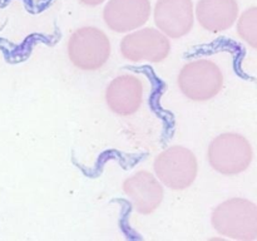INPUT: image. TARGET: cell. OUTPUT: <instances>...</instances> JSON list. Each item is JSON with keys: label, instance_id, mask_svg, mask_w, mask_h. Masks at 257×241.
I'll use <instances>...</instances> for the list:
<instances>
[{"label": "cell", "instance_id": "obj_6", "mask_svg": "<svg viewBox=\"0 0 257 241\" xmlns=\"http://www.w3.org/2000/svg\"><path fill=\"white\" fill-rule=\"evenodd\" d=\"M171 52L170 38L156 28L133 30L120 42V53L133 63H160Z\"/></svg>", "mask_w": 257, "mask_h": 241}, {"label": "cell", "instance_id": "obj_10", "mask_svg": "<svg viewBox=\"0 0 257 241\" xmlns=\"http://www.w3.org/2000/svg\"><path fill=\"white\" fill-rule=\"evenodd\" d=\"M143 92V83L138 77L133 74L118 75L105 89V102L112 112L125 117L140 109Z\"/></svg>", "mask_w": 257, "mask_h": 241}, {"label": "cell", "instance_id": "obj_11", "mask_svg": "<svg viewBox=\"0 0 257 241\" xmlns=\"http://www.w3.org/2000/svg\"><path fill=\"white\" fill-rule=\"evenodd\" d=\"M238 12L240 8L236 0H198L195 18L207 32L221 33L235 24Z\"/></svg>", "mask_w": 257, "mask_h": 241}, {"label": "cell", "instance_id": "obj_8", "mask_svg": "<svg viewBox=\"0 0 257 241\" xmlns=\"http://www.w3.org/2000/svg\"><path fill=\"white\" fill-rule=\"evenodd\" d=\"M150 0H108L103 8V20L115 33H131L150 20Z\"/></svg>", "mask_w": 257, "mask_h": 241}, {"label": "cell", "instance_id": "obj_5", "mask_svg": "<svg viewBox=\"0 0 257 241\" xmlns=\"http://www.w3.org/2000/svg\"><path fill=\"white\" fill-rule=\"evenodd\" d=\"M223 74L216 63L198 59L187 63L178 74V87L191 100L206 102L222 89Z\"/></svg>", "mask_w": 257, "mask_h": 241}, {"label": "cell", "instance_id": "obj_4", "mask_svg": "<svg viewBox=\"0 0 257 241\" xmlns=\"http://www.w3.org/2000/svg\"><path fill=\"white\" fill-rule=\"evenodd\" d=\"M110 42L103 30L95 27H82L68 40V57L73 65L82 70H97L110 57Z\"/></svg>", "mask_w": 257, "mask_h": 241}, {"label": "cell", "instance_id": "obj_1", "mask_svg": "<svg viewBox=\"0 0 257 241\" xmlns=\"http://www.w3.org/2000/svg\"><path fill=\"white\" fill-rule=\"evenodd\" d=\"M213 228L233 240L251 241L257 238V205L252 201L233 197L223 201L211 216Z\"/></svg>", "mask_w": 257, "mask_h": 241}, {"label": "cell", "instance_id": "obj_2", "mask_svg": "<svg viewBox=\"0 0 257 241\" xmlns=\"http://www.w3.org/2000/svg\"><path fill=\"white\" fill-rule=\"evenodd\" d=\"M211 167L226 176L238 175L248 168L253 158L252 146L246 137L235 132L217 136L208 146Z\"/></svg>", "mask_w": 257, "mask_h": 241}, {"label": "cell", "instance_id": "obj_3", "mask_svg": "<svg viewBox=\"0 0 257 241\" xmlns=\"http://www.w3.org/2000/svg\"><path fill=\"white\" fill-rule=\"evenodd\" d=\"M156 177L168 188L182 191L195 182L198 162L195 153L183 146H171L156 157Z\"/></svg>", "mask_w": 257, "mask_h": 241}, {"label": "cell", "instance_id": "obj_13", "mask_svg": "<svg viewBox=\"0 0 257 241\" xmlns=\"http://www.w3.org/2000/svg\"><path fill=\"white\" fill-rule=\"evenodd\" d=\"M83 5H87V7H98V5L103 4L107 0H79Z\"/></svg>", "mask_w": 257, "mask_h": 241}, {"label": "cell", "instance_id": "obj_12", "mask_svg": "<svg viewBox=\"0 0 257 241\" xmlns=\"http://www.w3.org/2000/svg\"><path fill=\"white\" fill-rule=\"evenodd\" d=\"M237 34L241 40L257 49V7H251L246 9L237 18Z\"/></svg>", "mask_w": 257, "mask_h": 241}, {"label": "cell", "instance_id": "obj_9", "mask_svg": "<svg viewBox=\"0 0 257 241\" xmlns=\"http://www.w3.org/2000/svg\"><path fill=\"white\" fill-rule=\"evenodd\" d=\"M123 191L138 213L150 215L161 206L165 196L161 181L148 171H138L123 182Z\"/></svg>", "mask_w": 257, "mask_h": 241}, {"label": "cell", "instance_id": "obj_7", "mask_svg": "<svg viewBox=\"0 0 257 241\" xmlns=\"http://www.w3.org/2000/svg\"><path fill=\"white\" fill-rule=\"evenodd\" d=\"M152 14L157 29L172 39L187 35L195 24L192 0H157Z\"/></svg>", "mask_w": 257, "mask_h": 241}]
</instances>
